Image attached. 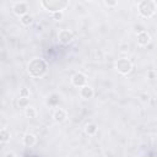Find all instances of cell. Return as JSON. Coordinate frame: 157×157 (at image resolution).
Wrapping results in <instances>:
<instances>
[{
	"label": "cell",
	"instance_id": "7a4b0ae2",
	"mask_svg": "<svg viewBox=\"0 0 157 157\" xmlns=\"http://www.w3.org/2000/svg\"><path fill=\"white\" fill-rule=\"evenodd\" d=\"M39 4L43 9H45L47 11H49L52 13L60 12V11L64 12V10L69 6L67 0H42Z\"/></svg>",
	"mask_w": 157,
	"mask_h": 157
},
{
	"label": "cell",
	"instance_id": "ffe728a7",
	"mask_svg": "<svg viewBox=\"0 0 157 157\" xmlns=\"http://www.w3.org/2000/svg\"><path fill=\"white\" fill-rule=\"evenodd\" d=\"M140 98H141V101L144 103H148L150 102V94L148 93H141L140 94Z\"/></svg>",
	"mask_w": 157,
	"mask_h": 157
},
{
	"label": "cell",
	"instance_id": "e0dca14e",
	"mask_svg": "<svg viewBox=\"0 0 157 157\" xmlns=\"http://www.w3.org/2000/svg\"><path fill=\"white\" fill-rule=\"evenodd\" d=\"M29 94H31V92H29V90H28L27 87H22V88L20 90V97L28 98V97H29Z\"/></svg>",
	"mask_w": 157,
	"mask_h": 157
},
{
	"label": "cell",
	"instance_id": "9c48e42d",
	"mask_svg": "<svg viewBox=\"0 0 157 157\" xmlns=\"http://www.w3.org/2000/svg\"><path fill=\"white\" fill-rule=\"evenodd\" d=\"M136 40H137V44H139V45H142V47H144V45H147V44L150 43L151 36H150V33L146 32V31H140V32L137 33Z\"/></svg>",
	"mask_w": 157,
	"mask_h": 157
},
{
	"label": "cell",
	"instance_id": "5b68a950",
	"mask_svg": "<svg viewBox=\"0 0 157 157\" xmlns=\"http://www.w3.org/2000/svg\"><path fill=\"white\" fill-rule=\"evenodd\" d=\"M74 39H75V34L70 29H60L59 33H58V40H59V43H61L64 45L70 44Z\"/></svg>",
	"mask_w": 157,
	"mask_h": 157
},
{
	"label": "cell",
	"instance_id": "ac0fdd59",
	"mask_svg": "<svg viewBox=\"0 0 157 157\" xmlns=\"http://www.w3.org/2000/svg\"><path fill=\"white\" fill-rule=\"evenodd\" d=\"M52 17L55 20V21H61L63 17H64V12L60 11V12H55V13H52Z\"/></svg>",
	"mask_w": 157,
	"mask_h": 157
},
{
	"label": "cell",
	"instance_id": "8fae6325",
	"mask_svg": "<svg viewBox=\"0 0 157 157\" xmlns=\"http://www.w3.org/2000/svg\"><path fill=\"white\" fill-rule=\"evenodd\" d=\"M80 96L83 99H91L94 96V91H93V88L91 86L86 85V86H83V87L80 88Z\"/></svg>",
	"mask_w": 157,
	"mask_h": 157
},
{
	"label": "cell",
	"instance_id": "8992f818",
	"mask_svg": "<svg viewBox=\"0 0 157 157\" xmlns=\"http://www.w3.org/2000/svg\"><path fill=\"white\" fill-rule=\"evenodd\" d=\"M71 83H72L75 87H78V88L86 86V85H87V76H86V74L80 72V71H78V72H75V74L71 76Z\"/></svg>",
	"mask_w": 157,
	"mask_h": 157
},
{
	"label": "cell",
	"instance_id": "277c9868",
	"mask_svg": "<svg viewBox=\"0 0 157 157\" xmlns=\"http://www.w3.org/2000/svg\"><path fill=\"white\" fill-rule=\"evenodd\" d=\"M115 69L120 75H128L132 70V63L128 58H120L115 63Z\"/></svg>",
	"mask_w": 157,
	"mask_h": 157
},
{
	"label": "cell",
	"instance_id": "7402d4cb",
	"mask_svg": "<svg viewBox=\"0 0 157 157\" xmlns=\"http://www.w3.org/2000/svg\"><path fill=\"white\" fill-rule=\"evenodd\" d=\"M6 157H15V155L12 152H10V153H6Z\"/></svg>",
	"mask_w": 157,
	"mask_h": 157
},
{
	"label": "cell",
	"instance_id": "6da1fadb",
	"mask_svg": "<svg viewBox=\"0 0 157 157\" xmlns=\"http://www.w3.org/2000/svg\"><path fill=\"white\" fill-rule=\"evenodd\" d=\"M48 71V63L42 58L32 59L27 65V72L31 77H42Z\"/></svg>",
	"mask_w": 157,
	"mask_h": 157
},
{
	"label": "cell",
	"instance_id": "d6986e66",
	"mask_svg": "<svg viewBox=\"0 0 157 157\" xmlns=\"http://www.w3.org/2000/svg\"><path fill=\"white\" fill-rule=\"evenodd\" d=\"M104 5L108 7H115L118 5V1L115 0H104Z\"/></svg>",
	"mask_w": 157,
	"mask_h": 157
},
{
	"label": "cell",
	"instance_id": "52a82bcc",
	"mask_svg": "<svg viewBox=\"0 0 157 157\" xmlns=\"http://www.w3.org/2000/svg\"><path fill=\"white\" fill-rule=\"evenodd\" d=\"M12 11L17 16L22 17V16H25V15L28 13V4L25 2V1H17V2H15L12 5Z\"/></svg>",
	"mask_w": 157,
	"mask_h": 157
},
{
	"label": "cell",
	"instance_id": "9a60e30c",
	"mask_svg": "<svg viewBox=\"0 0 157 157\" xmlns=\"http://www.w3.org/2000/svg\"><path fill=\"white\" fill-rule=\"evenodd\" d=\"M20 21H21V23H22L23 26H29V25L33 22V17H32L29 13H27V15L20 17Z\"/></svg>",
	"mask_w": 157,
	"mask_h": 157
},
{
	"label": "cell",
	"instance_id": "44dd1931",
	"mask_svg": "<svg viewBox=\"0 0 157 157\" xmlns=\"http://www.w3.org/2000/svg\"><path fill=\"white\" fill-rule=\"evenodd\" d=\"M156 75H157V72H156V71H153V70H150V71L147 72V77H148V78H151V80H152V78H155V76H156Z\"/></svg>",
	"mask_w": 157,
	"mask_h": 157
},
{
	"label": "cell",
	"instance_id": "30bf717a",
	"mask_svg": "<svg viewBox=\"0 0 157 157\" xmlns=\"http://www.w3.org/2000/svg\"><path fill=\"white\" fill-rule=\"evenodd\" d=\"M22 142L26 147H33L36 144H37V136L31 134V132H27L23 135L22 137Z\"/></svg>",
	"mask_w": 157,
	"mask_h": 157
},
{
	"label": "cell",
	"instance_id": "2e32d148",
	"mask_svg": "<svg viewBox=\"0 0 157 157\" xmlns=\"http://www.w3.org/2000/svg\"><path fill=\"white\" fill-rule=\"evenodd\" d=\"M17 104H18L20 108H25L26 109L27 107H29V99L28 98H25V97H20Z\"/></svg>",
	"mask_w": 157,
	"mask_h": 157
},
{
	"label": "cell",
	"instance_id": "5bb4252c",
	"mask_svg": "<svg viewBox=\"0 0 157 157\" xmlns=\"http://www.w3.org/2000/svg\"><path fill=\"white\" fill-rule=\"evenodd\" d=\"M25 114H26V117H27V118L33 119V118H36V117H37L38 112H37V109H36L33 105H29V107H27V108L25 109Z\"/></svg>",
	"mask_w": 157,
	"mask_h": 157
},
{
	"label": "cell",
	"instance_id": "3957f363",
	"mask_svg": "<svg viewBox=\"0 0 157 157\" xmlns=\"http://www.w3.org/2000/svg\"><path fill=\"white\" fill-rule=\"evenodd\" d=\"M137 11L144 18L152 17L157 11V4L153 0H142L137 5Z\"/></svg>",
	"mask_w": 157,
	"mask_h": 157
},
{
	"label": "cell",
	"instance_id": "4fadbf2b",
	"mask_svg": "<svg viewBox=\"0 0 157 157\" xmlns=\"http://www.w3.org/2000/svg\"><path fill=\"white\" fill-rule=\"evenodd\" d=\"M10 139H11V134H10V131H9L6 128H2V129L0 130V141H1V144H6V142H9Z\"/></svg>",
	"mask_w": 157,
	"mask_h": 157
},
{
	"label": "cell",
	"instance_id": "7c38bea8",
	"mask_svg": "<svg viewBox=\"0 0 157 157\" xmlns=\"http://www.w3.org/2000/svg\"><path fill=\"white\" fill-rule=\"evenodd\" d=\"M97 131H98V126H97L96 123H88V124H86V126H85V132H86L88 136H94V135L97 134Z\"/></svg>",
	"mask_w": 157,
	"mask_h": 157
},
{
	"label": "cell",
	"instance_id": "ba28073f",
	"mask_svg": "<svg viewBox=\"0 0 157 157\" xmlns=\"http://www.w3.org/2000/svg\"><path fill=\"white\" fill-rule=\"evenodd\" d=\"M53 119H54L55 123L63 124L67 119V112L65 109H63V108H56L54 110V113H53Z\"/></svg>",
	"mask_w": 157,
	"mask_h": 157
}]
</instances>
